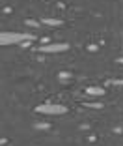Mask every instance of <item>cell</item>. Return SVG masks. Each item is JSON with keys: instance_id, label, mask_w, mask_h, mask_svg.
<instances>
[{"instance_id": "8992f818", "label": "cell", "mask_w": 123, "mask_h": 146, "mask_svg": "<svg viewBox=\"0 0 123 146\" xmlns=\"http://www.w3.org/2000/svg\"><path fill=\"white\" fill-rule=\"evenodd\" d=\"M24 25H30V26H37L39 23H36V21H24Z\"/></svg>"}, {"instance_id": "7a4b0ae2", "label": "cell", "mask_w": 123, "mask_h": 146, "mask_svg": "<svg viewBox=\"0 0 123 146\" xmlns=\"http://www.w3.org/2000/svg\"><path fill=\"white\" fill-rule=\"evenodd\" d=\"M22 39H28V36L17 34V32H2V34H0V41H2V45H13V43L22 41Z\"/></svg>"}, {"instance_id": "277c9868", "label": "cell", "mask_w": 123, "mask_h": 146, "mask_svg": "<svg viewBox=\"0 0 123 146\" xmlns=\"http://www.w3.org/2000/svg\"><path fill=\"white\" fill-rule=\"evenodd\" d=\"M86 94H88V96H103V94H105V88H99V86H88V88H86Z\"/></svg>"}, {"instance_id": "6da1fadb", "label": "cell", "mask_w": 123, "mask_h": 146, "mask_svg": "<svg viewBox=\"0 0 123 146\" xmlns=\"http://www.w3.org/2000/svg\"><path fill=\"white\" fill-rule=\"evenodd\" d=\"M36 111L41 112V114H64V112H67V109L58 103H43L39 107H36Z\"/></svg>"}, {"instance_id": "5b68a950", "label": "cell", "mask_w": 123, "mask_h": 146, "mask_svg": "<svg viewBox=\"0 0 123 146\" xmlns=\"http://www.w3.org/2000/svg\"><path fill=\"white\" fill-rule=\"evenodd\" d=\"M43 23H45V25H51V26H60L62 25L60 19H43Z\"/></svg>"}, {"instance_id": "3957f363", "label": "cell", "mask_w": 123, "mask_h": 146, "mask_svg": "<svg viewBox=\"0 0 123 146\" xmlns=\"http://www.w3.org/2000/svg\"><path fill=\"white\" fill-rule=\"evenodd\" d=\"M69 49V43H52V45H43L41 51L43 52H62V51H67Z\"/></svg>"}]
</instances>
